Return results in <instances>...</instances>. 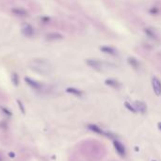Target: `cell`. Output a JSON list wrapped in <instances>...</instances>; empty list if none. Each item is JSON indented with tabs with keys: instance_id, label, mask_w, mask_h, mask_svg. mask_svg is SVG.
Returning <instances> with one entry per match:
<instances>
[{
	"instance_id": "1",
	"label": "cell",
	"mask_w": 161,
	"mask_h": 161,
	"mask_svg": "<svg viewBox=\"0 0 161 161\" xmlns=\"http://www.w3.org/2000/svg\"><path fill=\"white\" fill-rule=\"evenodd\" d=\"M29 64L32 67L31 69L35 70L36 72H38L40 74H46L51 70L50 63L45 59H33Z\"/></svg>"
},
{
	"instance_id": "2",
	"label": "cell",
	"mask_w": 161,
	"mask_h": 161,
	"mask_svg": "<svg viewBox=\"0 0 161 161\" xmlns=\"http://www.w3.org/2000/svg\"><path fill=\"white\" fill-rule=\"evenodd\" d=\"M22 33L25 37L26 38H32L35 35V29L33 28V26L28 24H25L22 27Z\"/></svg>"
},
{
	"instance_id": "3",
	"label": "cell",
	"mask_w": 161,
	"mask_h": 161,
	"mask_svg": "<svg viewBox=\"0 0 161 161\" xmlns=\"http://www.w3.org/2000/svg\"><path fill=\"white\" fill-rule=\"evenodd\" d=\"M152 86L154 93L157 96L161 95V81L156 76H153L152 78Z\"/></svg>"
},
{
	"instance_id": "4",
	"label": "cell",
	"mask_w": 161,
	"mask_h": 161,
	"mask_svg": "<svg viewBox=\"0 0 161 161\" xmlns=\"http://www.w3.org/2000/svg\"><path fill=\"white\" fill-rule=\"evenodd\" d=\"M113 143H114V147H115V150L116 152L119 153L122 157L123 156H125V148H124V146H123V143H121L119 140H117V139H114V141H113Z\"/></svg>"
},
{
	"instance_id": "5",
	"label": "cell",
	"mask_w": 161,
	"mask_h": 161,
	"mask_svg": "<svg viewBox=\"0 0 161 161\" xmlns=\"http://www.w3.org/2000/svg\"><path fill=\"white\" fill-rule=\"evenodd\" d=\"M25 81L27 83V85H29L32 89H34V90H41L42 88V86L39 83L38 81H35V80H33V79H31V78H28V77H25Z\"/></svg>"
},
{
	"instance_id": "6",
	"label": "cell",
	"mask_w": 161,
	"mask_h": 161,
	"mask_svg": "<svg viewBox=\"0 0 161 161\" xmlns=\"http://www.w3.org/2000/svg\"><path fill=\"white\" fill-rule=\"evenodd\" d=\"M87 62V64L90 66V67H92L93 69L95 70H100L101 69V62L99 60H97V59H87L86 60Z\"/></svg>"
},
{
	"instance_id": "7",
	"label": "cell",
	"mask_w": 161,
	"mask_h": 161,
	"mask_svg": "<svg viewBox=\"0 0 161 161\" xmlns=\"http://www.w3.org/2000/svg\"><path fill=\"white\" fill-rule=\"evenodd\" d=\"M135 108L136 110L140 112V113H145L146 110H147V107L143 102H140V101H137L135 102Z\"/></svg>"
},
{
	"instance_id": "8",
	"label": "cell",
	"mask_w": 161,
	"mask_h": 161,
	"mask_svg": "<svg viewBox=\"0 0 161 161\" xmlns=\"http://www.w3.org/2000/svg\"><path fill=\"white\" fill-rule=\"evenodd\" d=\"M11 11L17 16H27L28 12L26 9H25L23 8H20V7H16L11 9Z\"/></svg>"
},
{
	"instance_id": "9",
	"label": "cell",
	"mask_w": 161,
	"mask_h": 161,
	"mask_svg": "<svg viewBox=\"0 0 161 161\" xmlns=\"http://www.w3.org/2000/svg\"><path fill=\"white\" fill-rule=\"evenodd\" d=\"M88 128H89V129H90L91 131H92V132L96 133V134H99V135H104V136H106V132L102 130V129L100 128L99 126H97L96 124H89V125H88Z\"/></svg>"
},
{
	"instance_id": "10",
	"label": "cell",
	"mask_w": 161,
	"mask_h": 161,
	"mask_svg": "<svg viewBox=\"0 0 161 161\" xmlns=\"http://www.w3.org/2000/svg\"><path fill=\"white\" fill-rule=\"evenodd\" d=\"M101 51H103L105 54H108V55H112V56H115L117 52L113 47H110V46H103L100 48Z\"/></svg>"
},
{
	"instance_id": "11",
	"label": "cell",
	"mask_w": 161,
	"mask_h": 161,
	"mask_svg": "<svg viewBox=\"0 0 161 161\" xmlns=\"http://www.w3.org/2000/svg\"><path fill=\"white\" fill-rule=\"evenodd\" d=\"M106 84L108 85L109 87L114 88V89H119L121 87V84L115 79H107L106 80Z\"/></svg>"
},
{
	"instance_id": "12",
	"label": "cell",
	"mask_w": 161,
	"mask_h": 161,
	"mask_svg": "<svg viewBox=\"0 0 161 161\" xmlns=\"http://www.w3.org/2000/svg\"><path fill=\"white\" fill-rule=\"evenodd\" d=\"M66 92L71 93V94H74V95H76V96H81V95H82V92L79 91V90H77V89H76V88H68V89L66 90Z\"/></svg>"
},
{
	"instance_id": "13",
	"label": "cell",
	"mask_w": 161,
	"mask_h": 161,
	"mask_svg": "<svg viewBox=\"0 0 161 161\" xmlns=\"http://www.w3.org/2000/svg\"><path fill=\"white\" fill-rule=\"evenodd\" d=\"M47 38L49 40H59V39H62V35L59 34V33H50L47 35Z\"/></svg>"
},
{
	"instance_id": "14",
	"label": "cell",
	"mask_w": 161,
	"mask_h": 161,
	"mask_svg": "<svg viewBox=\"0 0 161 161\" xmlns=\"http://www.w3.org/2000/svg\"><path fill=\"white\" fill-rule=\"evenodd\" d=\"M128 62L130 63L135 69H138V61L136 59H134V58H129V59H128Z\"/></svg>"
},
{
	"instance_id": "15",
	"label": "cell",
	"mask_w": 161,
	"mask_h": 161,
	"mask_svg": "<svg viewBox=\"0 0 161 161\" xmlns=\"http://www.w3.org/2000/svg\"><path fill=\"white\" fill-rule=\"evenodd\" d=\"M124 106H125V107L129 110V111H132V112H137V110H136V108H135V107H133V106H131L130 104L128 103V102H125V104H124Z\"/></svg>"
},
{
	"instance_id": "16",
	"label": "cell",
	"mask_w": 161,
	"mask_h": 161,
	"mask_svg": "<svg viewBox=\"0 0 161 161\" xmlns=\"http://www.w3.org/2000/svg\"><path fill=\"white\" fill-rule=\"evenodd\" d=\"M12 82H13V84L17 86L18 83H19V78H18V75L16 74V73H13L12 74Z\"/></svg>"
},
{
	"instance_id": "17",
	"label": "cell",
	"mask_w": 161,
	"mask_h": 161,
	"mask_svg": "<svg viewBox=\"0 0 161 161\" xmlns=\"http://www.w3.org/2000/svg\"><path fill=\"white\" fill-rule=\"evenodd\" d=\"M157 126H158V129L161 131V123H157Z\"/></svg>"
},
{
	"instance_id": "18",
	"label": "cell",
	"mask_w": 161,
	"mask_h": 161,
	"mask_svg": "<svg viewBox=\"0 0 161 161\" xmlns=\"http://www.w3.org/2000/svg\"><path fill=\"white\" fill-rule=\"evenodd\" d=\"M153 161H155V160H153Z\"/></svg>"
}]
</instances>
